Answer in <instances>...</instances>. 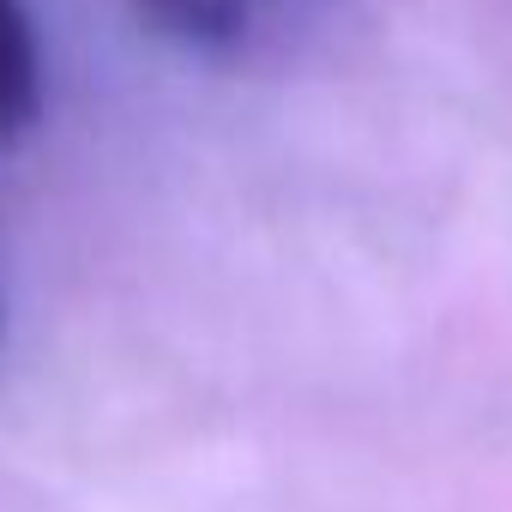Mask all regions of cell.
I'll return each instance as SVG.
<instances>
[{
    "mask_svg": "<svg viewBox=\"0 0 512 512\" xmlns=\"http://www.w3.org/2000/svg\"><path fill=\"white\" fill-rule=\"evenodd\" d=\"M260 7H284V0H133V13L151 31H163L169 43L199 49V55H235V49H247ZM290 7H296V0H290Z\"/></svg>",
    "mask_w": 512,
    "mask_h": 512,
    "instance_id": "obj_1",
    "label": "cell"
},
{
    "mask_svg": "<svg viewBox=\"0 0 512 512\" xmlns=\"http://www.w3.org/2000/svg\"><path fill=\"white\" fill-rule=\"evenodd\" d=\"M43 115V55L25 0H0V139L31 133Z\"/></svg>",
    "mask_w": 512,
    "mask_h": 512,
    "instance_id": "obj_2",
    "label": "cell"
},
{
    "mask_svg": "<svg viewBox=\"0 0 512 512\" xmlns=\"http://www.w3.org/2000/svg\"><path fill=\"white\" fill-rule=\"evenodd\" d=\"M0 326H7V314H0Z\"/></svg>",
    "mask_w": 512,
    "mask_h": 512,
    "instance_id": "obj_3",
    "label": "cell"
}]
</instances>
